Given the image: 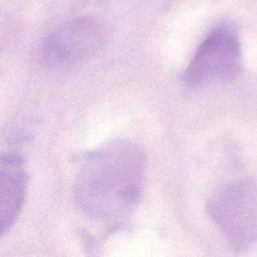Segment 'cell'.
I'll return each instance as SVG.
<instances>
[{
    "label": "cell",
    "mask_w": 257,
    "mask_h": 257,
    "mask_svg": "<svg viewBox=\"0 0 257 257\" xmlns=\"http://www.w3.org/2000/svg\"><path fill=\"white\" fill-rule=\"evenodd\" d=\"M103 39L102 26L95 19H74L46 36L40 50L41 62L51 71L71 70L92 56Z\"/></svg>",
    "instance_id": "3957f363"
},
{
    "label": "cell",
    "mask_w": 257,
    "mask_h": 257,
    "mask_svg": "<svg viewBox=\"0 0 257 257\" xmlns=\"http://www.w3.org/2000/svg\"><path fill=\"white\" fill-rule=\"evenodd\" d=\"M27 177L18 155L2 157L1 165V234L13 225L25 199Z\"/></svg>",
    "instance_id": "5b68a950"
},
{
    "label": "cell",
    "mask_w": 257,
    "mask_h": 257,
    "mask_svg": "<svg viewBox=\"0 0 257 257\" xmlns=\"http://www.w3.org/2000/svg\"><path fill=\"white\" fill-rule=\"evenodd\" d=\"M241 69V45L236 30L227 24L213 28L196 50L184 72L191 86L230 80Z\"/></svg>",
    "instance_id": "277c9868"
},
{
    "label": "cell",
    "mask_w": 257,
    "mask_h": 257,
    "mask_svg": "<svg viewBox=\"0 0 257 257\" xmlns=\"http://www.w3.org/2000/svg\"><path fill=\"white\" fill-rule=\"evenodd\" d=\"M146 157L136 144L115 141L83 156L73 181V199L88 218L118 225L138 206Z\"/></svg>",
    "instance_id": "6da1fadb"
},
{
    "label": "cell",
    "mask_w": 257,
    "mask_h": 257,
    "mask_svg": "<svg viewBox=\"0 0 257 257\" xmlns=\"http://www.w3.org/2000/svg\"><path fill=\"white\" fill-rule=\"evenodd\" d=\"M207 211L236 252L257 241V183L242 178L225 184L208 200Z\"/></svg>",
    "instance_id": "7a4b0ae2"
}]
</instances>
